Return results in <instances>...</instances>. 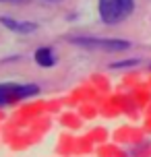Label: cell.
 <instances>
[{
    "mask_svg": "<svg viewBox=\"0 0 151 157\" xmlns=\"http://www.w3.org/2000/svg\"><path fill=\"white\" fill-rule=\"evenodd\" d=\"M135 8V0H99V17L103 23L114 25L124 21Z\"/></svg>",
    "mask_w": 151,
    "mask_h": 157,
    "instance_id": "obj_1",
    "label": "cell"
},
{
    "mask_svg": "<svg viewBox=\"0 0 151 157\" xmlns=\"http://www.w3.org/2000/svg\"><path fill=\"white\" fill-rule=\"evenodd\" d=\"M0 23L4 27H8V29H13V31H19V33H31L37 29L35 23H21V21H15V19H8V17H0Z\"/></svg>",
    "mask_w": 151,
    "mask_h": 157,
    "instance_id": "obj_4",
    "label": "cell"
},
{
    "mask_svg": "<svg viewBox=\"0 0 151 157\" xmlns=\"http://www.w3.org/2000/svg\"><path fill=\"white\" fill-rule=\"evenodd\" d=\"M72 44L89 50H103V52H124L130 48V41L126 39H112V37H75Z\"/></svg>",
    "mask_w": 151,
    "mask_h": 157,
    "instance_id": "obj_3",
    "label": "cell"
},
{
    "mask_svg": "<svg viewBox=\"0 0 151 157\" xmlns=\"http://www.w3.org/2000/svg\"><path fill=\"white\" fill-rule=\"evenodd\" d=\"M35 62L44 66V68H48V66H54L56 64V58H54V52L50 50V48H40L37 52H35Z\"/></svg>",
    "mask_w": 151,
    "mask_h": 157,
    "instance_id": "obj_5",
    "label": "cell"
},
{
    "mask_svg": "<svg viewBox=\"0 0 151 157\" xmlns=\"http://www.w3.org/2000/svg\"><path fill=\"white\" fill-rule=\"evenodd\" d=\"M40 93V87L37 85H19V83H4L0 85V108H6L13 103L33 97V95Z\"/></svg>",
    "mask_w": 151,
    "mask_h": 157,
    "instance_id": "obj_2",
    "label": "cell"
},
{
    "mask_svg": "<svg viewBox=\"0 0 151 157\" xmlns=\"http://www.w3.org/2000/svg\"><path fill=\"white\" fill-rule=\"evenodd\" d=\"M139 60H122V62H112V68H128V66H137Z\"/></svg>",
    "mask_w": 151,
    "mask_h": 157,
    "instance_id": "obj_6",
    "label": "cell"
}]
</instances>
